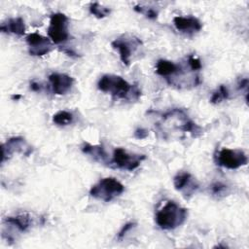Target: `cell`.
Returning a JSON list of instances; mask_svg holds the SVG:
<instances>
[{
  "instance_id": "obj_1",
  "label": "cell",
  "mask_w": 249,
  "mask_h": 249,
  "mask_svg": "<svg viewBox=\"0 0 249 249\" xmlns=\"http://www.w3.org/2000/svg\"><path fill=\"white\" fill-rule=\"evenodd\" d=\"M97 88L99 90L120 99L136 100L141 94L136 86L130 85L124 78L113 74L103 75L97 83Z\"/></svg>"
},
{
  "instance_id": "obj_2",
  "label": "cell",
  "mask_w": 249,
  "mask_h": 249,
  "mask_svg": "<svg viewBox=\"0 0 249 249\" xmlns=\"http://www.w3.org/2000/svg\"><path fill=\"white\" fill-rule=\"evenodd\" d=\"M187 209L174 201H167L156 214V223L162 230H173L181 226L187 219Z\"/></svg>"
},
{
  "instance_id": "obj_3",
  "label": "cell",
  "mask_w": 249,
  "mask_h": 249,
  "mask_svg": "<svg viewBox=\"0 0 249 249\" xmlns=\"http://www.w3.org/2000/svg\"><path fill=\"white\" fill-rule=\"evenodd\" d=\"M161 126L171 130H179L182 132H191L196 134L200 132V127L196 125L188 115L181 109H173L162 116Z\"/></svg>"
},
{
  "instance_id": "obj_4",
  "label": "cell",
  "mask_w": 249,
  "mask_h": 249,
  "mask_svg": "<svg viewBox=\"0 0 249 249\" xmlns=\"http://www.w3.org/2000/svg\"><path fill=\"white\" fill-rule=\"evenodd\" d=\"M124 191V187L120 181L113 177H106L91 187L89 195L97 199L108 202L121 196Z\"/></svg>"
},
{
  "instance_id": "obj_5",
  "label": "cell",
  "mask_w": 249,
  "mask_h": 249,
  "mask_svg": "<svg viewBox=\"0 0 249 249\" xmlns=\"http://www.w3.org/2000/svg\"><path fill=\"white\" fill-rule=\"evenodd\" d=\"M112 47L118 50L120 58L124 65H129L133 53L142 45L140 39L130 34H124L111 43Z\"/></svg>"
},
{
  "instance_id": "obj_6",
  "label": "cell",
  "mask_w": 249,
  "mask_h": 249,
  "mask_svg": "<svg viewBox=\"0 0 249 249\" xmlns=\"http://www.w3.org/2000/svg\"><path fill=\"white\" fill-rule=\"evenodd\" d=\"M48 35L54 44L63 43L69 38L68 18L64 14L55 13L51 16Z\"/></svg>"
},
{
  "instance_id": "obj_7",
  "label": "cell",
  "mask_w": 249,
  "mask_h": 249,
  "mask_svg": "<svg viewBox=\"0 0 249 249\" xmlns=\"http://www.w3.org/2000/svg\"><path fill=\"white\" fill-rule=\"evenodd\" d=\"M217 164L228 169H237L246 165L248 162L247 156L240 149L224 148L216 156Z\"/></svg>"
},
{
  "instance_id": "obj_8",
  "label": "cell",
  "mask_w": 249,
  "mask_h": 249,
  "mask_svg": "<svg viewBox=\"0 0 249 249\" xmlns=\"http://www.w3.org/2000/svg\"><path fill=\"white\" fill-rule=\"evenodd\" d=\"M143 160H145L144 155L131 154L124 148H116L113 152L111 164H115L117 167L124 170L132 171L140 165Z\"/></svg>"
},
{
  "instance_id": "obj_9",
  "label": "cell",
  "mask_w": 249,
  "mask_h": 249,
  "mask_svg": "<svg viewBox=\"0 0 249 249\" xmlns=\"http://www.w3.org/2000/svg\"><path fill=\"white\" fill-rule=\"evenodd\" d=\"M31 152L32 149L25 142L24 138L19 136L12 137L1 146V162L3 163L5 160L10 159L14 153H21L28 156Z\"/></svg>"
},
{
  "instance_id": "obj_10",
  "label": "cell",
  "mask_w": 249,
  "mask_h": 249,
  "mask_svg": "<svg viewBox=\"0 0 249 249\" xmlns=\"http://www.w3.org/2000/svg\"><path fill=\"white\" fill-rule=\"evenodd\" d=\"M174 188L183 194L185 197L192 196L198 189L197 181L188 172L178 173L173 179Z\"/></svg>"
},
{
  "instance_id": "obj_11",
  "label": "cell",
  "mask_w": 249,
  "mask_h": 249,
  "mask_svg": "<svg viewBox=\"0 0 249 249\" xmlns=\"http://www.w3.org/2000/svg\"><path fill=\"white\" fill-rule=\"evenodd\" d=\"M28 51L31 55L41 56L48 53L52 49V43L47 38L38 33H31L26 37Z\"/></svg>"
},
{
  "instance_id": "obj_12",
  "label": "cell",
  "mask_w": 249,
  "mask_h": 249,
  "mask_svg": "<svg viewBox=\"0 0 249 249\" xmlns=\"http://www.w3.org/2000/svg\"><path fill=\"white\" fill-rule=\"evenodd\" d=\"M49 81L53 93L57 95H62L68 92L74 83L71 76L63 73H53L49 76Z\"/></svg>"
},
{
  "instance_id": "obj_13",
  "label": "cell",
  "mask_w": 249,
  "mask_h": 249,
  "mask_svg": "<svg viewBox=\"0 0 249 249\" xmlns=\"http://www.w3.org/2000/svg\"><path fill=\"white\" fill-rule=\"evenodd\" d=\"M173 23L177 30L187 33V34H193L196 32H198L202 25L201 22L195 17H175L173 18Z\"/></svg>"
},
{
  "instance_id": "obj_14",
  "label": "cell",
  "mask_w": 249,
  "mask_h": 249,
  "mask_svg": "<svg viewBox=\"0 0 249 249\" xmlns=\"http://www.w3.org/2000/svg\"><path fill=\"white\" fill-rule=\"evenodd\" d=\"M32 224L31 217L28 214H19L14 217H7L4 221V226L8 228H12V231H26Z\"/></svg>"
},
{
  "instance_id": "obj_15",
  "label": "cell",
  "mask_w": 249,
  "mask_h": 249,
  "mask_svg": "<svg viewBox=\"0 0 249 249\" xmlns=\"http://www.w3.org/2000/svg\"><path fill=\"white\" fill-rule=\"evenodd\" d=\"M0 29L4 33H12L21 36L25 32V24L21 18H14L2 22Z\"/></svg>"
},
{
  "instance_id": "obj_16",
  "label": "cell",
  "mask_w": 249,
  "mask_h": 249,
  "mask_svg": "<svg viewBox=\"0 0 249 249\" xmlns=\"http://www.w3.org/2000/svg\"><path fill=\"white\" fill-rule=\"evenodd\" d=\"M82 151L85 154L89 155L94 160H97V161L102 162V163L111 164V160H109L108 155H107V153L105 152V150H104V148L102 146L90 145L89 143H86L82 147Z\"/></svg>"
},
{
  "instance_id": "obj_17",
  "label": "cell",
  "mask_w": 249,
  "mask_h": 249,
  "mask_svg": "<svg viewBox=\"0 0 249 249\" xmlns=\"http://www.w3.org/2000/svg\"><path fill=\"white\" fill-rule=\"evenodd\" d=\"M178 70V65L172 61L160 59L156 65V73L161 77H164L166 80L172 77Z\"/></svg>"
},
{
  "instance_id": "obj_18",
  "label": "cell",
  "mask_w": 249,
  "mask_h": 249,
  "mask_svg": "<svg viewBox=\"0 0 249 249\" xmlns=\"http://www.w3.org/2000/svg\"><path fill=\"white\" fill-rule=\"evenodd\" d=\"M53 122L57 125H67L73 122V115L68 111H59L53 117Z\"/></svg>"
},
{
  "instance_id": "obj_19",
  "label": "cell",
  "mask_w": 249,
  "mask_h": 249,
  "mask_svg": "<svg viewBox=\"0 0 249 249\" xmlns=\"http://www.w3.org/2000/svg\"><path fill=\"white\" fill-rule=\"evenodd\" d=\"M229 97V89L226 86L221 85L216 91L212 93V96L210 98V102L214 104H218L222 102L224 99H227Z\"/></svg>"
},
{
  "instance_id": "obj_20",
  "label": "cell",
  "mask_w": 249,
  "mask_h": 249,
  "mask_svg": "<svg viewBox=\"0 0 249 249\" xmlns=\"http://www.w3.org/2000/svg\"><path fill=\"white\" fill-rule=\"evenodd\" d=\"M89 12L95 18H105V17L109 16L111 11H110L109 8H106L102 5H100L99 3H91L90 6H89Z\"/></svg>"
},
{
  "instance_id": "obj_21",
  "label": "cell",
  "mask_w": 249,
  "mask_h": 249,
  "mask_svg": "<svg viewBox=\"0 0 249 249\" xmlns=\"http://www.w3.org/2000/svg\"><path fill=\"white\" fill-rule=\"evenodd\" d=\"M210 189H211V193L218 197L225 196L228 194V187L222 182H215L214 184L211 185Z\"/></svg>"
},
{
  "instance_id": "obj_22",
  "label": "cell",
  "mask_w": 249,
  "mask_h": 249,
  "mask_svg": "<svg viewBox=\"0 0 249 249\" xmlns=\"http://www.w3.org/2000/svg\"><path fill=\"white\" fill-rule=\"evenodd\" d=\"M186 61H187L188 65L190 66V68H191L193 71L196 72V71H198L199 69H201V62H200L199 58H197V57L195 56L194 54L189 55V56L187 57V60H186Z\"/></svg>"
},
{
  "instance_id": "obj_23",
  "label": "cell",
  "mask_w": 249,
  "mask_h": 249,
  "mask_svg": "<svg viewBox=\"0 0 249 249\" xmlns=\"http://www.w3.org/2000/svg\"><path fill=\"white\" fill-rule=\"evenodd\" d=\"M134 10L138 13H141V14L145 15L149 18H156L158 17V12H156L152 8H144V7H141V6H135Z\"/></svg>"
},
{
  "instance_id": "obj_24",
  "label": "cell",
  "mask_w": 249,
  "mask_h": 249,
  "mask_svg": "<svg viewBox=\"0 0 249 249\" xmlns=\"http://www.w3.org/2000/svg\"><path fill=\"white\" fill-rule=\"evenodd\" d=\"M134 226H135V224H134V223H127V224H125V225L122 228V230L119 231L118 238H119V239L123 238V237H124V235H125V233H126L129 230H131Z\"/></svg>"
},
{
  "instance_id": "obj_25",
  "label": "cell",
  "mask_w": 249,
  "mask_h": 249,
  "mask_svg": "<svg viewBox=\"0 0 249 249\" xmlns=\"http://www.w3.org/2000/svg\"><path fill=\"white\" fill-rule=\"evenodd\" d=\"M30 88H31L32 90L38 91V90L41 89V85L38 84V83H36V82H32V83L30 84Z\"/></svg>"
},
{
  "instance_id": "obj_26",
  "label": "cell",
  "mask_w": 249,
  "mask_h": 249,
  "mask_svg": "<svg viewBox=\"0 0 249 249\" xmlns=\"http://www.w3.org/2000/svg\"><path fill=\"white\" fill-rule=\"evenodd\" d=\"M19 97H20L19 95H17V96H16V95H13V98H16V99H18Z\"/></svg>"
}]
</instances>
